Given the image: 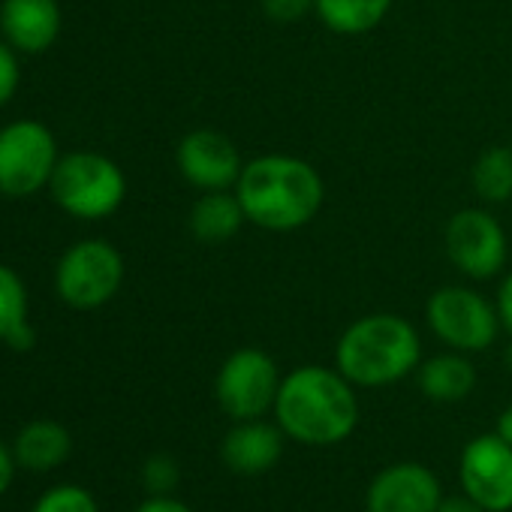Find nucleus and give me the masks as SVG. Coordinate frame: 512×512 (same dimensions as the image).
<instances>
[{
  "label": "nucleus",
  "mask_w": 512,
  "mask_h": 512,
  "mask_svg": "<svg viewBox=\"0 0 512 512\" xmlns=\"http://www.w3.org/2000/svg\"><path fill=\"white\" fill-rule=\"evenodd\" d=\"M443 244L449 263L470 281L503 275L509 260V238L488 208H461L446 220Z\"/></svg>",
  "instance_id": "obj_9"
},
{
  "label": "nucleus",
  "mask_w": 512,
  "mask_h": 512,
  "mask_svg": "<svg viewBox=\"0 0 512 512\" xmlns=\"http://www.w3.org/2000/svg\"><path fill=\"white\" fill-rule=\"evenodd\" d=\"M31 512H100V506L88 488L64 482V485L43 491V497L34 503Z\"/></svg>",
  "instance_id": "obj_21"
},
{
  "label": "nucleus",
  "mask_w": 512,
  "mask_h": 512,
  "mask_svg": "<svg viewBox=\"0 0 512 512\" xmlns=\"http://www.w3.org/2000/svg\"><path fill=\"white\" fill-rule=\"evenodd\" d=\"M275 422L302 446H335L359 425L356 386L323 365H302L281 380Z\"/></svg>",
  "instance_id": "obj_2"
},
{
  "label": "nucleus",
  "mask_w": 512,
  "mask_h": 512,
  "mask_svg": "<svg viewBox=\"0 0 512 512\" xmlns=\"http://www.w3.org/2000/svg\"><path fill=\"white\" fill-rule=\"evenodd\" d=\"M284 437L287 434L281 431L278 422H266V419L235 422L220 443V458L238 476H263L281 461Z\"/></svg>",
  "instance_id": "obj_14"
},
{
  "label": "nucleus",
  "mask_w": 512,
  "mask_h": 512,
  "mask_svg": "<svg viewBox=\"0 0 512 512\" xmlns=\"http://www.w3.org/2000/svg\"><path fill=\"white\" fill-rule=\"evenodd\" d=\"M124 284V256L106 238H82L64 250L55 269V293L73 311L109 305Z\"/></svg>",
  "instance_id": "obj_5"
},
{
  "label": "nucleus",
  "mask_w": 512,
  "mask_h": 512,
  "mask_svg": "<svg viewBox=\"0 0 512 512\" xmlns=\"http://www.w3.org/2000/svg\"><path fill=\"white\" fill-rule=\"evenodd\" d=\"M494 431H497V434H500V437H503V440L512 446V404H509V407H506V410L497 416V428H494Z\"/></svg>",
  "instance_id": "obj_29"
},
{
  "label": "nucleus",
  "mask_w": 512,
  "mask_h": 512,
  "mask_svg": "<svg viewBox=\"0 0 512 512\" xmlns=\"http://www.w3.org/2000/svg\"><path fill=\"white\" fill-rule=\"evenodd\" d=\"M136 512H193V509L172 494H151L136 506Z\"/></svg>",
  "instance_id": "obj_26"
},
{
  "label": "nucleus",
  "mask_w": 512,
  "mask_h": 512,
  "mask_svg": "<svg viewBox=\"0 0 512 512\" xmlns=\"http://www.w3.org/2000/svg\"><path fill=\"white\" fill-rule=\"evenodd\" d=\"M187 223L199 241L223 244L238 235V229L247 223V217H244V208H241L235 190H211L193 202Z\"/></svg>",
  "instance_id": "obj_17"
},
{
  "label": "nucleus",
  "mask_w": 512,
  "mask_h": 512,
  "mask_svg": "<svg viewBox=\"0 0 512 512\" xmlns=\"http://www.w3.org/2000/svg\"><path fill=\"white\" fill-rule=\"evenodd\" d=\"M494 305H497V314H500V326L512 335V269L503 275Z\"/></svg>",
  "instance_id": "obj_25"
},
{
  "label": "nucleus",
  "mask_w": 512,
  "mask_h": 512,
  "mask_svg": "<svg viewBox=\"0 0 512 512\" xmlns=\"http://www.w3.org/2000/svg\"><path fill=\"white\" fill-rule=\"evenodd\" d=\"M175 166L193 190L211 193V190H232L244 169V160L229 136L202 127V130H190L178 142Z\"/></svg>",
  "instance_id": "obj_11"
},
{
  "label": "nucleus",
  "mask_w": 512,
  "mask_h": 512,
  "mask_svg": "<svg viewBox=\"0 0 512 512\" xmlns=\"http://www.w3.org/2000/svg\"><path fill=\"white\" fill-rule=\"evenodd\" d=\"M425 323L443 347L458 353L488 350L503 329L497 305L461 284L440 287L437 293L428 296Z\"/></svg>",
  "instance_id": "obj_6"
},
{
  "label": "nucleus",
  "mask_w": 512,
  "mask_h": 512,
  "mask_svg": "<svg viewBox=\"0 0 512 512\" xmlns=\"http://www.w3.org/2000/svg\"><path fill=\"white\" fill-rule=\"evenodd\" d=\"M395 0H317V19L338 37H362L383 25Z\"/></svg>",
  "instance_id": "obj_19"
},
{
  "label": "nucleus",
  "mask_w": 512,
  "mask_h": 512,
  "mask_svg": "<svg viewBox=\"0 0 512 512\" xmlns=\"http://www.w3.org/2000/svg\"><path fill=\"white\" fill-rule=\"evenodd\" d=\"M416 383H419V389H422V395L428 401L455 404V401H464L473 392L476 368L470 365L467 353L449 350V353H437V356L419 362Z\"/></svg>",
  "instance_id": "obj_16"
},
{
  "label": "nucleus",
  "mask_w": 512,
  "mask_h": 512,
  "mask_svg": "<svg viewBox=\"0 0 512 512\" xmlns=\"http://www.w3.org/2000/svg\"><path fill=\"white\" fill-rule=\"evenodd\" d=\"M422 362V341L401 314H368L335 344V368L356 389H383L410 377Z\"/></svg>",
  "instance_id": "obj_3"
},
{
  "label": "nucleus",
  "mask_w": 512,
  "mask_h": 512,
  "mask_svg": "<svg viewBox=\"0 0 512 512\" xmlns=\"http://www.w3.org/2000/svg\"><path fill=\"white\" fill-rule=\"evenodd\" d=\"M461 491L485 512L512 509V446L494 431L473 437L458 458Z\"/></svg>",
  "instance_id": "obj_10"
},
{
  "label": "nucleus",
  "mask_w": 512,
  "mask_h": 512,
  "mask_svg": "<svg viewBox=\"0 0 512 512\" xmlns=\"http://www.w3.org/2000/svg\"><path fill=\"white\" fill-rule=\"evenodd\" d=\"M16 467H19V461L13 455V446H7L4 440H0V497L10 491V485L16 479Z\"/></svg>",
  "instance_id": "obj_27"
},
{
  "label": "nucleus",
  "mask_w": 512,
  "mask_h": 512,
  "mask_svg": "<svg viewBox=\"0 0 512 512\" xmlns=\"http://www.w3.org/2000/svg\"><path fill=\"white\" fill-rule=\"evenodd\" d=\"M61 160L55 133L34 118L0 127V196L28 199L49 187Z\"/></svg>",
  "instance_id": "obj_7"
},
{
  "label": "nucleus",
  "mask_w": 512,
  "mask_h": 512,
  "mask_svg": "<svg viewBox=\"0 0 512 512\" xmlns=\"http://www.w3.org/2000/svg\"><path fill=\"white\" fill-rule=\"evenodd\" d=\"M49 193L64 214L76 220H103L124 205L127 175L100 151H70L61 154Z\"/></svg>",
  "instance_id": "obj_4"
},
{
  "label": "nucleus",
  "mask_w": 512,
  "mask_h": 512,
  "mask_svg": "<svg viewBox=\"0 0 512 512\" xmlns=\"http://www.w3.org/2000/svg\"><path fill=\"white\" fill-rule=\"evenodd\" d=\"M181 482V470L172 455L157 452L142 464V485L148 494H172Z\"/></svg>",
  "instance_id": "obj_22"
},
{
  "label": "nucleus",
  "mask_w": 512,
  "mask_h": 512,
  "mask_svg": "<svg viewBox=\"0 0 512 512\" xmlns=\"http://www.w3.org/2000/svg\"><path fill=\"white\" fill-rule=\"evenodd\" d=\"M70 452H73V437L67 425H61L58 419H34L22 425L13 440V455L19 467L31 473H49L61 467L70 458Z\"/></svg>",
  "instance_id": "obj_15"
},
{
  "label": "nucleus",
  "mask_w": 512,
  "mask_h": 512,
  "mask_svg": "<svg viewBox=\"0 0 512 512\" xmlns=\"http://www.w3.org/2000/svg\"><path fill=\"white\" fill-rule=\"evenodd\" d=\"M503 365L512 371V341H509V344H506V350H503Z\"/></svg>",
  "instance_id": "obj_30"
},
{
  "label": "nucleus",
  "mask_w": 512,
  "mask_h": 512,
  "mask_svg": "<svg viewBox=\"0 0 512 512\" xmlns=\"http://www.w3.org/2000/svg\"><path fill=\"white\" fill-rule=\"evenodd\" d=\"M281 371L260 347H241L229 353L214 377V398L232 422L266 419L275 410Z\"/></svg>",
  "instance_id": "obj_8"
},
{
  "label": "nucleus",
  "mask_w": 512,
  "mask_h": 512,
  "mask_svg": "<svg viewBox=\"0 0 512 512\" xmlns=\"http://www.w3.org/2000/svg\"><path fill=\"white\" fill-rule=\"evenodd\" d=\"M437 512H485V509H482L470 494H464V491H461V494H449V497H443Z\"/></svg>",
  "instance_id": "obj_28"
},
{
  "label": "nucleus",
  "mask_w": 512,
  "mask_h": 512,
  "mask_svg": "<svg viewBox=\"0 0 512 512\" xmlns=\"http://www.w3.org/2000/svg\"><path fill=\"white\" fill-rule=\"evenodd\" d=\"M0 341L19 353L31 350L37 341V332L28 320V287L4 263H0Z\"/></svg>",
  "instance_id": "obj_18"
},
{
  "label": "nucleus",
  "mask_w": 512,
  "mask_h": 512,
  "mask_svg": "<svg viewBox=\"0 0 512 512\" xmlns=\"http://www.w3.org/2000/svg\"><path fill=\"white\" fill-rule=\"evenodd\" d=\"M58 0H4L0 4V37L19 55H43L61 37Z\"/></svg>",
  "instance_id": "obj_13"
},
{
  "label": "nucleus",
  "mask_w": 512,
  "mask_h": 512,
  "mask_svg": "<svg viewBox=\"0 0 512 512\" xmlns=\"http://www.w3.org/2000/svg\"><path fill=\"white\" fill-rule=\"evenodd\" d=\"M232 190L247 223L269 232H296L314 223L326 202L323 175L293 154H263L247 160Z\"/></svg>",
  "instance_id": "obj_1"
},
{
  "label": "nucleus",
  "mask_w": 512,
  "mask_h": 512,
  "mask_svg": "<svg viewBox=\"0 0 512 512\" xmlns=\"http://www.w3.org/2000/svg\"><path fill=\"white\" fill-rule=\"evenodd\" d=\"M443 500L440 479L419 461H398L383 467L365 494L368 512H437Z\"/></svg>",
  "instance_id": "obj_12"
},
{
  "label": "nucleus",
  "mask_w": 512,
  "mask_h": 512,
  "mask_svg": "<svg viewBox=\"0 0 512 512\" xmlns=\"http://www.w3.org/2000/svg\"><path fill=\"white\" fill-rule=\"evenodd\" d=\"M470 184H473V193L485 205L509 202L512 199V148L506 145L485 148L470 169Z\"/></svg>",
  "instance_id": "obj_20"
},
{
  "label": "nucleus",
  "mask_w": 512,
  "mask_h": 512,
  "mask_svg": "<svg viewBox=\"0 0 512 512\" xmlns=\"http://www.w3.org/2000/svg\"><path fill=\"white\" fill-rule=\"evenodd\" d=\"M22 85V64H19V52L0 37V109L10 106V100L19 94Z\"/></svg>",
  "instance_id": "obj_23"
},
{
  "label": "nucleus",
  "mask_w": 512,
  "mask_h": 512,
  "mask_svg": "<svg viewBox=\"0 0 512 512\" xmlns=\"http://www.w3.org/2000/svg\"><path fill=\"white\" fill-rule=\"evenodd\" d=\"M317 0H260V10L266 19L278 22V25H293L302 22L308 13H314Z\"/></svg>",
  "instance_id": "obj_24"
}]
</instances>
